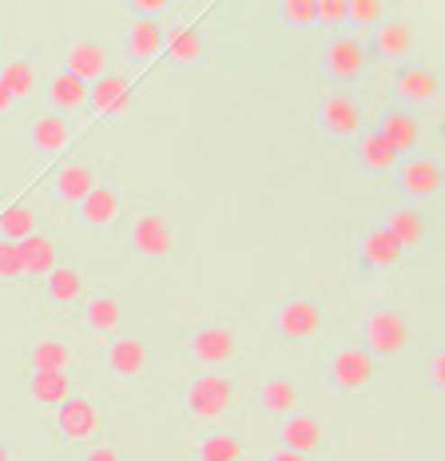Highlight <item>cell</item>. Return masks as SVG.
<instances>
[{
    "label": "cell",
    "instance_id": "obj_1",
    "mask_svg": "<svg viewBox=\"0 0 445 461\" xmlns=\"http://www.w3.org/2000/svg\"><path fill=\"white\" fill-rule=\"evenodd\" d=\"M183 410L195 421H219L235 410V378L227 370H199L183 386Z\"/></svg>",
    "mask_w": 445,
    "mask_h": 461
},
{
    "label": "cell",
    "instance_id": "obj_2",
    "mask_svg": "<svg viewBox=\"0 0 445 461\" xmlns=\"http://www.w3.org/2000/svg\"><path fill=\"white\" fill-rule=\"evenodd\" d=\"M322 326H326L322 303H318L314 294H306V291L286 294V299L278 303V311H275V334L283 342H290V346H303V342L318 339Z\"/></svg>",
    "mask_w": 445,
    "mask_h": 461
},
{
    "label": "cell",
    "instance_id": "obj_3",
    "mask_svg": "<svg viewBox=\"0 0 445 461\" xmlns=\"http://www.w3.org/2000/svg\"><path fill=\"white\" fill-rule=\"evenodd\" d=\"M410 346V322H405L402 311L394 306H374L362 322V350L378 358H398V354Z\"/></svg>",
    "mask_w": 445,
    "mask_h": 461
},
{
    "label": "cell",
    "instance_id": "obj_4",
    "mask_svg": "<svg viewBox=\"0 0 445 461\" xmlns=\"http://www.w3.org/2000/svg\"><path fill=\"white\" fill-rule=\"evenodd\" d=\"M183 350H187V362H195L199 370H222L239 354V339L227 322H199L187 330Z\"/></svg>",
    "mask_w": 445,
    "mask_h": 461
},
{
    "label": "cell",
    "instance_id": "obj_5",
    "mask_svg": "<svg viewBox=\"0 0 445 461\" xmlns=\"http://www.w3.org/2000/svg\"><path fill=\"white\" fill-rule=\"evenodd\" d=\"M128 247L140 258H168L176 251V227L156 207H143L128 219Z\"/></svg>",
    "mask_w": 445,
    "mask_h": 461
},
{
    "label": "cell",
    "instance_id": "obj_6",
    "mask_svg": "<svg viewBox=\"0 0 445 461\" xmlns=\"http://www.w3.org/2000/svg\"><path fill=\"white\" fill-rule=\"evenodd\" d=\"M374 374H378V362L362 346H338V350H331V358H326L322 378L334 393H358L370 386Z\"/></svg>",
    "mask_w": 445,
    "mask_h": 461
},
{
    "label": "cell",
    "instance_id": "obj_7",
    "mask_svg": "<svg viewBox=\"0 0 445 461\" xmlns=\"http://www.w3.org/2000/svg\"><path fill=\"white\" fill-rule=\"evenodd\" d=\"M366 64H370V56H366V44L358 41V36H346L338 32L326 41L322 48V72L331 76L338 84H354L366 76Z\"/></svg>",
    "mask_w": 445,
    "mask_h": 461
},
{
    "label": "cell",
    "instance_id": "obj_8",
    "mask_svg": "<svg viewBox=\"0 0 445 461\" xmlns=\"http://www.w3.org/2000/svg\"><path fill=\"white\" fill-rule=\"evenodd\" d=\"M318 128L331 140H358V131H362V104L350 92H326L318 100Z\"/></svg>",
    "mask_w": 445,
    "mask_h": 461
},
{
    "label": "cell",
    "instance_id": "obj_9",
    "mask_svg": "<svg viewBox=\"0 0 445 461\" xmlns=\"http://www.w3.org/2000/svg\"><path fill=\"white\" fill-rule=\"evenodd\" d=\"M56 429L68 441H92L104 429V410L88 393H72L60 410H56Z\"/></svg>",
    "mask_w": 445,
    "mask_h": 461
},
{
    "label": "cell",
    "instance_id": "obj_10",
    "mask_svg": "<svg viewBox=\"0 0 445 461\" xmlns=\"http://www.w3.org/2000/svg\"><path fill=\"white\" fill-rule=\"evenodd\" d=\"M326 438V421L318 414H306V410H295V414L278 418V449H290V454L314 457L322 449Z\"/></svg>",
    "mask_w": 445,
    "mask_h": 461
},
{
    "label": "cell",
    "instance_id": "obj_11",
    "mask_svg": "<svg viewBox=\"0 0 445 461\" xmlns=\"http://www.w3.org/2000/svg\"><path fill=\"white\" fill-rule=\"evenodd\" d=\"M104 370L112 374L115 382H135L143 370H148V346H143L140 334H115L104 346Z\"/></svg>",
    "mask_w": 445,
    "mask_h": 461
},
{
    "label": "cell",
    "instance_id": "obj_12",
    "mask_svg": "<svg viewBox=\"0 0 445 461\" xmlns=\"http://www.w3.org/2000/svg\"><path fill=\"white\" fill-rule=\"evenodd\" d=\"M374 52L386 64H402L410 60V52L418 48V24L410 16H386V21L374 28Z\"/></svg>",
    "mask_w": 445,
    "mask_h": 461
},
{
    "label": "cell",
    "instance_id": "obj_13",
    "mask_svg": "<svg viewBox=\"0 0 445 461\" xmlns=\"http://www.w3.org/2000/svg\"><path fill=\"white\" fill-rule=\"evenodd\" d=\"M64 72L76 76L80 84H92L100 80V76L112 72V60H108V48L100 41H92V36H80V41H72L64 48Z\"/></svg>",
    "mask_w": 445,
    "mask_h": 461
},
{
    "label": "cell",
    "instance_id": "obj_14",
    "mask_svg": "<svg viewBox=\"0 0 445 461\" xmlns=\"http://www.w3.org/2000/svg\"><path fill=\"white\" fill-rule=\"evenodd\" d=\"M398 187L410 199H430L441 191V163L433 156H402L398 167Z\"/></svg>",
    "mask_w": 445,
    "mask_h": 461
},
{
    "label": "cell",
    "instance_id": "obj_15",
    "mask_svg": "<svg viewBox=\"0 0 445 461\" xmlns=\"http://www.w3.org/2000/svg\"><path fill=\"white\" fill-rule=\"evenodd\" d=\"M95 184H100V179H95V167L88 159H68L52 176V195H56V203H64V207H80L84 199L92 195Z\"/></svg>",
    "mask_w": 445,
    "mask_h": 461
},
{
    "label": "cell",
    "instance_id": "obj_16",
    "mask_svg": "<svg viewBox=\"0 0 445 461\" xmlns=\"http://www.w3.org/2000/svg\"><path fill=\"white\" fill-rule=\"evenodd\" d=\"M72 143V120L60 112H36L28 120V148L41 151V156H60V151Z\"/></svg>",
    "mask_w": 445,
    "mask_h": 461
},
{
    "label": "cell",
    "instance_id": "obj_17",
    "mask_svg": "<svg viewBox=\"0 0 445 461\" xmlns=\"http://www.w3.org/2000/svg\"><path fill=\"white\" fill-rule=\"evenodd\" d=\"M132 80L123 72H108V76H100V80L88 88V108L95 115H128L132 112Z\"/></svg>",
    "mask_w": 445,
    "mask_h": 461
},
{
    "label": "cell",
    "instance_id": "obj_18",
    "mask_svg": "<svg viewBox=\"0 0 445 461\" xmlns=\"http://www.w3.org/2000/svg\"><path fill=\"white\" fill-rule=\"evenodd\" d=\"M255 406L263 410L267 418H286V414H295V410L303 406V390H298L295 378H286V374H275V378L259 382Z\"/></svg>",
    "mask_w": 445,
    "mask_h": 461
},
{
    "label": "cell",
    "instance_id": "obj_19",
    "mask_svg": "<svg viewBox=\"0 0 445 461\" xmlns=\"http://www.w3.org/2000/svg\"><path fill=\"white\" fill-rule=\"evenodd\" d=\"M44 299L52 306H76V303L88 299V278H84V267L56 263L52 271L44 275Z\"/></svg>",
    "mask_w": 445,
    "mask_h": 461
},
{
    "label": "cell",
    "instance_id": "obj_20",
    "mask_svg": "<svg viewBox=\"0 0 445 461\" xmlns=\"http://www.w3.org/2000/svg\"><path fill=\"white\" fill-rule=\"evenodd\" d=\"M378 136L390 143L398 156H405V151H418L422 148L425 128H422V120L410 108H390L382 115V123H378Z\"/></svg>",
    "mask_w": 445,
    "mask_h": 461
},
{
    "label": "cell",
    "instance_id": "obj_21",
    "mask_svg": "<svg viewBox=\"0 0 445 461\" xmlns=\"http://www.w3.org/2000/svg\"><path fill=\"white\" fill-rule=\"evenodd\" d=\"M441 92V80L433 68H425V64H410V68L398 72V80H394V95L402 100V108H418V104H433Z\"/></svg>",
    "mask_w": 445,
    "mask_h": 461
},
{
    "label": "cell",
    "instance_id": "obj_22",
    "mask_svg": "<svg viewBox=\"0 0 445 461\" xmlns=\"http://www.w3.org/2000/svg\"><path fill=\"white\" fill-rule=\"evenodd\" d=\"M163 52V21H140L132 16L128 28H123V56L132 64H148Z\"/></svg>",
    "mask_w": 445,
    "mask_h": 461
},
{
    "label": "cell",
    "instance_id": "obj_23",
    "mask_svg": "<svg viewBox=\"0 0 445 461\" xmlns=\"http://www.w3.org/2000/svg\"><path fill=\"white\" fill-rule=\"evenodd\" d=\"M382 230L402 247V251H418V247L425 243V215L410 203H398V207L386 211Z\"/></svg>",
    "mask_w": 445,
    "mask_h": 461
},
{
    "label": "cell",
    "instance_id": "obj_24",
    "mask_svg": "<svg viewBox=\"0 0 445 461\" xmlns=\"http://www.w3.org/2000/svg\"><path fill=\"white\" fill-rule=\"evenodd\" d=\"M72 378L60 370H28V402L41 410H60L72 398Z\"/></svg>",
    "mask_w": 445,
    "mask_h": 461
},
{
    "label": "cell",
    "instance_id": "obj_25",
    "mask_svg": "<svg viewBox=\"0 0 445 461\" xmlns=\"http://www.w3.org/2000/svg\"><path fill=\"white\" fill-rule=\"evenodd\" d=\"M80 314L92 334H104V339L123 334V303L115 299V294H92V299H84Z\"/></svg>",
    "mask_w": 445,
    "mask_h": 461
},
{
    "label": "cell",
    "instance_id": "obj_26",
    "mask_svg": "<svg viewBox=\"0 0 445 461\" xmlns=\"http://www.w3.org/2000/svg\"><path fill=\"white\" fill-rule=\"evenodd\" d=\"M163 56L171 64H199L207 56V41L195 24H176V28H163Z\"/></svg>",
    "mask_w": 445,
    "mask_h": 461
},
{
    "label": "cell",
    "instance_id": "obj_27",
    "mask_svg": "<svg viewBox=\"0 0 445 461\" xmlns=\"http://www.w3.org/2000/svg\"><path fill=\"white\" fill-rule=\"evenodd\" d=\"M76 219L92 230H108L115 219H120V191L108 187V184H95L92 195L76 207Z\"/></svg>",
    "mask_w": 445,
    "mask_h": 461
},
{
    "label": "cell",
    "instance_id": "obj_28",
    "mask_svg": "<svg viewBox=\"0 0 445 461\" xmlns=\"http://www.w3.org/2000/svg\"><path fill=\"white\" fill-rule=\"evenodd\" d=\"M354 159H358V167L370 171V176H386V171H394V167L402 163L398 151H394L390 143L378 136V128H374V131H358Z\"/></svg>",
    "mask_w": 445,
    "mask_h": 461
},
{
    "label": "cell",
    "instance_id": "obj_29",
    "mask_svg": "<svg viewBox=\"0 0 445 461\" xmlns=\"http://www.w3.org/2000/svg\"><path fill=\"white\" fill-rule=\"evenodd\" d=\"M72 346L60 334H36L32 342H28V370H60L68 374L72 370Z\"/></svg>",
    "mask_w": 445,
    "mask_h": 461
},
{
    "label": "cell",
    "instance_id": "obj_30",
    "mask_svg": "<svg viewBox=\"0 0 445 461\" xmlns=\"http://www.w3.org/2000/svg\"><path fill=\"white\" fill-rule=\"evenodd\" d=\"M405 251L398 243H394L390 235H386L382 227H370L362 239H358V263L366 267V271H390L394 263H398Z\"/></svg>",
    "mask_w": 445,
    "mask_h": 461
},
{
    "label": "cell",
    "instance_id": "obj_31",
    "mask_svg": "<svg viewBox=\"0 0 445 461\" xmlns=\"http://www.w3.org/2000/svg\"><path fill=\"white\" fill-rule=\"evenodd\" d=\"M0 88L13 95L16 104H21V100H32V95L41 92V76H36V64L28 60V56H8V60H0Z\"/></svg>",
    "mask_w": 445,
    "mask_h": 461
},
{
    "label": "cell",
    "instance_id": "obj_32",
    "mask_svg": "<svg viewBox=\"0 0 445 461\" xmlns=\"http://www.w3.org/2000/svg\"><path fill=\"white\" fill-rule=\"evenodd\" d=\"M48 112H60V115H72V112H84L88 108V84H80L76 76H68L64 68L48 80Z\"/></svg>",
    "mask_w": 445,
    "mask_h": 461
},
{
    "label": "cell",
    "instance_id": "obj_33",
    "mask_svg": "<svg viewBox=\"0 0 445 461\" xmlns=\"http://www.w3.org/2000/svg\"><path fill=\"white\" fill-rule=\"evenodd\" d=\"M16 251H21L24 278H44L56 263H60V251H56V239H52V235H44V230H36V235H28L24 243H16Z\"/></svg>",
    "mask_w": 445,
    "mask_h": 461
},
{
    "label": "cell",
    "instance_id": "obj_34",
    "mask_svg": "<svg viewBox=\"0 0 445 461\" xmlns=\"http://www.w3.org/2000/svg\"><path fill=\"white\" fill-rule=\"evenodd\" d=\"M41 230V215H36L32 203H8L0 207V239L8 243H24L28 235Z\"/></svg>",
    "mask_w": 445,
    "mask_h": 461
},
{
    "label": "cell",
    "instance_id": "obj_35",
    "mask_svg": "<svg viewBox=\"0 0 445 461\" xmlns=\"http://www.w3.org/2000/svg\"><path fill=\"white\" fill-rule=\"evenodd\" d=\"M195 457L199 461H243V441L231 429H207L195 441Z\"/></svg>",
    "mask_w": 445,
    "mask_h": 461
},
{
    "label": "cell",
    "instance_id": "obj_36",
    "mask_svg": "<svg viewBox=\"0 0 445 461\" xmlns=\"http://www.w3.org/2000/svg\"><path fill=\"white\" fill-rule=\"evenodd\" d=\"M386 16H390V5H386V0H346V24L350 28L374 32Z\"/></svg>",
    "mask_w": 445,
    "mask_h": 461
},
{
    "label": "cell",
    "instance_id": "obj_37",
    "mask_svg": "<svg viewBox=\"0 0 445 461\" xmlns=\"http://www.w3.org/2000/svg\"><path fill=\"white\" fill-rule=\"evenodd\" d=\"M278 21L286 28H311L314 24V0H283V5H278Z\"/></svg>",
    "mask_w": 445,
    "mask_h": 461
},
{
    "label": "cell",
    "instance_id": "obj_38",
    "mask_svg": "<svg viewBox=\"0 0 445 461\" xmlns=\"http://www.w3.org/2000/svg\"><path fill=\"white\" fill-rule=\"evenodd\" d=\"M318 28H346V0H314Z\"/></svg>",
    "mask_w": 445,
    "mask_h": 461
},
{
    "label": "cell",
    "instance_id": "obj_39",
    "mask_svg": "<svg viewBox=\"0 0 445 461\" xmlns=\"http://www.w3.org/2000/svg\"><path fill=\"white\" fill-rule=\"evenodd\" d=\"M21 278H24L21 251H16V243L0 239V283H21Z\"/></svg>",
    "mask_w": 445,
    "mask_h": 461
},
{
    "label": "cell",
    "instance_id": "obj_40",
    "mask_svg": "<svg viewBox=\"0 0 445 461\" xmlns=\"http://www.w3.org/2000/svg\"><path fill=\"white\" fill-rule=\"evenodd\" d=\"M128 13L140 16V21H163V16L171 13V5H168V0H132Z\"/></svg>",
    "mask_w": 445,
    "mask_h": 461
},
{
    "label": "cell",
    "instance_id": "obj_41",
    "mask_svg": "<svg viewBox=\"0 0 445 461\" xmlns=\"http://www.w3.org/2000/svg\"><path fill=\"white\" fill-rule=\"evenodd\" d=\"M430 386L433 390H445V354L441 350L430 358Z\"/></svg>",
    "mask_w": 445,
    "mask_h": 461
},
{
    "label": "cell",
    "instance_id": "obj_42",
    "mask_svg": "<svg viewBox=\"0 0 445 461\" xmlns=\"http://www.w3.org/2000/svg\"><path fill=\"white\" fill-rule=\"evenodd\" d=\"M84 461H123V457H120V449H115V446L100 441V446H92L88 454H84Z\"/></svg>",
    "mask_w": 445,
    "mask_h": 461
},
{
    "label": "cell",
    "instance_id": "obj_43",
    "mask_svg": "<svg viewBox=\"0 0 445 461\" xmlns=\"http://www.w3.org/2000/svg\"><path fill=\"white\" fill-rule=\"evenodd\" d=\"M13 112H16V100H13V95H8L5 88H0V120H8Z\"/></svg>",
    "mask_w": 445,
    "mask_h": 461
},
{
    "label": "cell",
    "instance_id": "obj_44",
    "mask_svg": "<svg viewBox=\"0 0 445 461\" xmlns=\"http://www.w3.org/2000/svg\"><path fill=\"white\" fill-rule=\"evenodd\" d=\"M267 461H311V457L290 454V449H275V454H267Z\"/></svg>",
    "mask_w": 445,
    "mask_h": 461
},
{
    "label": "cell",
    "instance_id": "obj_45",
    "mask_svg": "<svg viewBox=\"0 0 445 461\" xmlns=\"http://www.w3.org/2000/svg\"><path fill=\"white\" fill-rule=\"evenodd\" d=\"M0 461H13V454H8V449H5V446H0Z\"/></svg>",
    "mask_w": 445,
    "mask_h": 461
},
{
    "label": "cell",
    "instance_id": "obj_46",
    "mask_svg": "<svg viewBox=\"0 0 445 461\" xmlns=\"http://www.w3.org/2000/svg\"><path fill=\"white\" fill-rule=\"evenodd\" d=\"M183 461H199V457H195V454H191V457H183Z\"/></svg>",
    "mask_w": 445,
    "mask_h": 461
},
{
    "label": "cell",
    "instance_id": "obj_47",
    "mask_svg": "<svg viewBox=\"0 0 445 461\" xmlns=\"http://www.w3.org/2000/svg\"><path fill=\"white\" fill-rule=\"evenodd\" d=\"M0 60H5V48H0Z\"/></svg>",
    "mask_w": 445,
    "mask_h": 461
}]
</instances>
